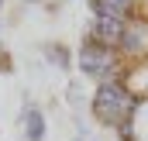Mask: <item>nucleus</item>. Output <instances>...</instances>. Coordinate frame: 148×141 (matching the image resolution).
<instances>
[{"label": "nucleus", "instance_id": "f257e3e1", "mask_svg": "<svg viewBox=\"0 0 148 141\" xmlns=\"http://www.w3.org/2000/svg\"><path fill=\"white\" fill-rule=\"evenodd\" d=\"M141 110V100L127 90L124 79H110V83H97L93 86V97H90V114L97 124L103 127H121L127 120H134Z\"/></svg>", "mask_w": 148, "mask_h": 141}, {"label": "nucleus", "instance_id": "f03ea898", "mask_svg": "<svg viewBox=\"0 0 148 141\" xmlns=\"http://www.w3.org/2000/svg\"><path fill=\"white\" fill-rule=\"evenodd\" d=\"M76 69L93 83H110V79H127V66L117 55V48L97 45L93 38L83 35L79 48H76Z\"/></svg>", "mask_w": 148, "mask_h": 141}, {"label": "nucleus", "instance_id": "7ed1b4c3", "mask_svg": "<svg viewBox=\"0 0 148 141\" xmlns=\"http://www.w3.org/2000/svg\"><path fill=\"white\" fill-rule=\"evenodd\" d=\"M117 55L124 59V66H141V62H148V14L145 10L134 14V17L124 24Z\"/></svg>", "mask_w": 148, "mask_h": 141}, {"label": "nucleus", "instance_id": "20e7f679", "mask_svg": "<svg viewBox=\"0 0 148 141\" xmlns=\"http://www.w3.org/2000/svg\"><path fill=\"white\" fill-rule=\"evenodd\" d=\"M124 24H127V21H121V17H90L86 38H93L97 45L117 48V45H121V35H124Z\"/></svg>", "mask_w": 148, "mask_h": 141}, {"label": "nucleus", "instance_id": "39448f33", "mask_svg": "<svg viewBox=\"0 0 148 141\" xmlns=\"http://www.w3.org/2000/svg\"><path fill=\"white\" fill-rule=\"evenodd\" d=\"M86 7H90V17H121V21H131L134 14H141L138 0H86Z\"/></svg>", "mask_w": 148, "mask_h": 141}, {"label": "nucleus", "instance_id": "423d86ee", "mask_svg": "<svg viewBox=\"0 0 148 141\" xmlns=\"http://www.w3.org/2000/svg\"><path fill=\"white\" fill-rule=\"evenodd\" d=\"M21 131H24V141H45V134H48V120H45V110L38 103H24V110H21Z\"/></svg>", "mask_w": 148, "mask_h": 141}, {"label": "nucleus", "instance_id": "0eeeda50", "mask_svg": "<svg viewBox=\"0 0 148 141\" xmlns=\"http://www.w3.org/2000/svg\"><path fill=\"white\" fill-rule=\"evenodd\" d=\"M41 55H45V62H48L52 69H59V72L76 69V52L69 45H62V41H45V45H41Z\"/></svg>", "mask_w": 148, "mask_h": 141}, {"label": "nucleus", "instance_id": "6e6552de", "mask_svg": "<svg viewBox=\"0 0 148 141\" xmlns=\"http://www.w3.org/2000/svg\"><path fill=\"white\" fill-rule=\"evenodd\" d=\"M124 83H127V90L145 103V100H148V62H141V66H127V79H124Z\"/></svg>", "mask_w": 148, "mask_h": 141}, {"label": "nucleus", "instance_id": "1a4fd4ad", "mask_svg": "<svg viewBox=\"0 0 148 141\" xmlns=\"http://www.w3.org/2000/svg\"><path fill=\"white\" fill-rule=\"evenodd\" d=\"M114 134H117L121 141H141V138H138V124H134V120H127V124L114 127Z\"/></svg>", "mask_w": 148, "mask_h": 141}, {"label": "nucleus", "instance_id": "9d476101", "mask_svg": "<svg viewBox=\"0 0 148 141\" xmlns=\"http://www.w3.org/2000/svg\"><path fill=\"white\" fill-rule=\"evenodd\" d=\"M21 3H41V0H21Z\"/></svg>", "mask_w": 148, "mask_h": 141}, {"label": "nucleus", "instance_id": "9b49d317", "mask_svg": "<svg viewBox=\"0 0 148 141\" xmlns=\"http://www.w3.org/2000/svg\"><path fill=\"white\" fill-rule=\"evenodd\" d=\"M3 3H7V0H0V14H3Z\"/></svg>", "mask_w": 148, "mask_h": 141}]
</instances>
